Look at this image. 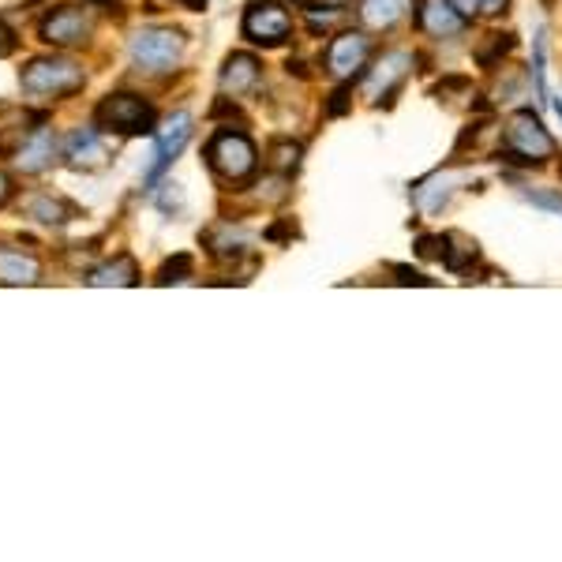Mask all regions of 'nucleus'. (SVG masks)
Returning <instances> with one entry per match:
<instances>
[{
    "label": "nucleus",
    "mask_w": 562,
    "mask_h": 562,
    "mask_svg": "<svg viewBox=\"0 0 562 562\" xmlns=\"http://www.w3.org/2000/svg\"><path fill=\"white\" fill-rule=\"evenodd\" d=\"M20 83L34 98H68L87 83L83 68L68 57H34L20 71Z\"/></svg>",
    "instance_id": "nucleus-1"
},
{
    "label": "nucleus",
    "mask_w": 562,
    "mask_h": 562,
    "mask_svg": "<svg viewBox=\"0 0 562 562\" xmlns=\"http://www.w3.org/2000/svg\"><path fill=\"white\" fill-rule=\"evenodd\" d=\"M206 166H211L214 177H222L225 184H240L256 173V147H251L248 135L240 132H217L203 150Z\"/></svg>",
    "instance_id": "nucleus-2"
},
{
    "label": "nucleus",
    "mask_w": 562,
    "mask_h": 562,
    "mask_svg": "<svg viewBox=\"0 0 562 562\" xmlns=\"http://www.w3.org/2000/svg\"><path fill=\"white\" fill-rule=\"evenodd\" d=\"M94 124L105 132H116V135H143V132H154V105L143 102L139 94H109L98 102L94 109Z\"/></svg>",
    "instance_id": "nucleus-3"
},
{
    "label": "nucleus",
    "mask_w": 562,
    "mask_h": 562,
    "mask_svg": "<svg viewBox=\"0 0 562 562\" xmlns=\"http://www.w3.org/2000/svg\"><path fill=\"white\" fill-rule=\"evenodd\" d=\"M506 154H510V161H521V166H540V161L555 158V139L540 124V116L521 109L506 124Z\"/></svg>",
    "instance_id": "nucleus-4"
},
{
    "label": "nucleus",
    "mask_w": 562,
    "mask_h": 562,
    "mask_svg": "<svg viewBox=\"0 0 562 562\" xmlns=\"http://www.w3.org/2000/svg\"><path fill=\"white\" fill-rule=\"evenodd\" d=\"M184 57V38L177 31H161V26H150V31H139L132 38V60L139 65V71H173Z\"/></svg>",
    "instance_id": "nucleus-5"
},
{
    "label": "nucleus",
    "mask_w": 562,
    "mask_h": 562,
    "mask_svg": "<svg viewBox=\"0 0 562 562\" xmlns=\"http://www.w3.org/2000/svg\"><path fill=\"white\" fill-rule=\"evenodd\" d=\"M240 34L248 42L274 49V45H281L289 34H293V20H289V12L278 4V0H256V4H248V12H244Z\"/></svg>",
    "instance_id": "nucleus-6"
},
{
    "label": "nucleus",
    "mask_w": 562,
    "mask_h": 562,
    "mask_svg": "<svg viewBox=\"0 0 562 562\" xmlns=\"http://www.w3.org/2000/svg\"><path fill=\"white\" fill-rule=\"evenodd\" d=\"M38 34H42L45 45L68 49V45H83L90 38V20H87L83 12H79V8L60 4V8H53V12L42 20Z\"/></svg>",
    "instance_id": "nucleus-7"
},
{
    "label": "nucleus",
    "mask_w": 562,
    "mask_h": 562,
    "mask_svg": "<svg viewBox=\"0 0 562 562\" xmlns=\"http://www.w3.org/2000/svg\"><path fill=\"white\" fill-rule=\"evenodd\" d=\"M368 53H371V42L364 34H357V31L338 34V38L330 42V49H326V71H330L334 79H352L368 65Z\"/></svg>",
    "instance_id": "nucleus-8"
},
{
    "label": "nucleus",
    "mask_w": 562,
    "mask_h": 562,
    "mask_svg": "<svg viewBox=\"0 0 562 562\" xmlns=\"http://www.w3.org/2000/svg\"><path fill=\"white\" fill-rule=\"evenodd\" d=\"M192 139V113H173L166 124L158 128V154H154V166H150V180L184 150V143Z\"/></svg>",
    "instance_id": "nucleus-9"
},
{
    "label": "nucleus",
    "mask_w": 562,
    "mask_h": 562,
    "mask_svg": "<svg viewBox=\"0 0 562 562\" xmlns=\"http://www.w3.org/2000/svg\"><path fill=\"white\" fill-rule=\"evenodd\" d=\"M416 23L428 34H435V38H454V34H461V26H465V15L450 0H420Z\"/></svg>",
    "instance_id": "nucleus-10"
},
{
    "label": "nucleus",
    "mask_w": 562,
    "mask_h": 562,
    "mask_svg": "<svg viewBox=\"0 0 562 562\" xmlns=\"http://www.w3.org/2000/svg\"><path fill=\"white\" fill-rule=\"evenodd\" d=\"M409 68H413L409 53H386V57L368 71V98H371V102L394 94V87L409 76Z\"/></svg>",
    "instance_id": "nucleus-11"
},
{
    "label": "nucleus",
    "mask_w": 562,
    "mask_h": 562,
    "mask_svg": "<svg viewBox=\"0 0 562 562\" xmlns=\"http://www.w3.org/2000/svg\"><path fill=\"white\" fill-rule=\"evenodd\" d=\"M65 158H68L71 169H83V173H90V169H102L109 161V147H105L102 135H98L94 128H83V132H76L68 139Z\"/></svg>",
    "instance_id": "nucleus-12"
},
{
    "label": "nucleus",
    "mask_w": 562,
    "mask_h": 562,
    "mask_svg": "<svg viewBox=\"0 0 562 562\" xmlns=\"http://www.w3.org/2000/svg\"><path fill=\"white\" fill-rule=\"evenodd\" d=\"M38 278H42L38 256H31V251H23V248H8V244H0V281H4V285H34Z\"/></svg>",
    "instance_id": "nucleus-13"
},
{
    "label": "nucleus",
    "mask_w": 562,
    "mask_h": 562,
    "mask_svg": "<svg viewBox=\"0 0 562 562\" xmlns=\"http://www.w3.org/2000/svg\"><path fill=\"white\" fill-rule=\"evenodd\" d=\"M53 154H57V139H53V132H34L31 139H23V147L15 150V169H23V173H42L45 166L53 161Z\"/></svg>",
    "instance_id": "nucleus-14"
},
{
    "label": "nucleus",
    "mask_w": 562,
    "mask_h": 562,
    "mask_svg": "<svg viewBox=\"0 0 562 562\" xmlns=\"http://www.w3.org/2000/svg\"><path fill=\"white\" fill-rule=\"evenodd\" d=\"M259 83V60L248 57V53H233L222 68V87L233 90V94H248Z\"/></svg>",
    "instance_id": "nucleus-15"
},
{
    "label": "nucleus",
    "mask_w": 562,
    "mask_h": 562,
    "mask_svg": "<svg viewBox=\"0 0 562 562\" xmlns=\"http://www.w3.org/2000/svg\"><path fill=\"white\" fill-rule=\"evenodd\" d=\"M90 285H135L139 281V267H135L132 256H116L113 262H102V267L90 270Z\"/></svg>",
    "instance_id": "nucleus-16"
},
{
    "label": "nucleus",
    "mask_w": 562,
    "mask_h": 562,
    "mask_svg": "<svg viewBox=\"0 0 562 562\" xmlns=\"http://www.w3.org/2000/svg\"><path fill=\"white\" fill-rule=\"evenodd\" d=\"M26 211L31 217H38L45 225H65L76 217V206L65 203V199H53V195H34L31 203H26Z\"/></svg>",
    "instance_id": "nucleus-17"
},
{
    "label": "nucleus",
    "mask_w": 562,
    "mask_h": 562,
    "mask_svg": "<svg viewBox=\"0 0 562 562\" xmlns=\"http://www.w3.org/2000/svg\"><path fill=\"white\" fill-rule=\"evenodd\" d=\"M402 12H405V0H364V8H360L364 23L375 26V31L394 26L397 20H402Z\"/></svg>",
    "instance_id": "nucleus-18"
},
{
    "label": "nucleus",
    "mask_w": 562,
    "mask_h": 562,
    "mask_svg": "<svg viewBox=\"0 0 562 562\" xmlns=\"http://www.w3.org/2000/svg\"><path fill=\"white\" fill-rule=\"evenodd\" d=\"M442 259H447L450 270H465V262L476 259V240L461 237V233H447L442 237Z\"/></svg>",
    "instance_id": "nucleus-19"
},
{
    "label": "nucleus",
    "mask_w": 562,
    "mask_h": 562,
    "mask_svg": "<svg viewBox=\"0 0 562 562\" xmlns=\"http://www.w3.org/2000/svg\"><path fill=\"white\" fill-rule=\"evenodd\" d=\"M270 169H278V173H293L296 166H301V147L296 143H289V139H281L270 147Z\"/></svg>",
    "instance_id": "nucleus-20"
},
{
    "label": "nucleus",
    "mask_w": 562,
    "mask_h": 562,
    "mask_svg": "<svg viewBox=\"0 0 562 562\" xmlns=\"http://www.w3.org/2000/svg\"><path fill=\"white\" fill-rule=\"evenodd\" d=\"M188 274H192V256H177V259H169L166 267L158 270V285H169V281H184Z\"/></svg>",
    "instance_id": "nucleus-21"
},
{
    "label": "nucleus",
    "mask_w": 562,
    "mask_h": 562,
    "mask_svg": "<svg viewBox=\"0 0 562 562\" xmlns=\"http://www.w3.org/2000/svg\"><path fill=\"white\" fill-rule=\"evenodd\" d=\"M514 49V34H492V49H480V65L492 68L498 57H506V53Z\"/></svg>",
    "instance_id": "nucleus-22"
},
{
    "label": "nucleus",
    "mask_w": 562,
    "mask_h": 562,
    "mask_svg": "<svg viewBox=\"0 0 562 562\" xmlns=\"http://www.w3.org/2000/svg\"><path fill=\"white\" fill-rule=\"evenodd\" d=\"M15 45H20V38H15V31L8 26L4 20H0V57H12Z\"/></svg>",
    "instance_id": "nucleus-23"
},
{
    "label": "nucleus",
    "mask_w": 562,
    "mask_h": 562,
    "mask_svg": "<svg viewBox=\"0 0 562 562\" xmlns=\"http://www.w3.org/2000/svg\"><path fill=\"white\" fill-rule=\"evenodd\" d=\"M529 199L537 206H548V211H559L562 214V195H548V192H529Z\"/></svg>",
    "instance_id": "nucleus-24"
},
{
    "label": "nucleus",
    "mask_w": 562,
    "mask_h": 562,
    "mask_svg": "<svg viewBox=\"0 0 562 562\" xmlns=\"http://www.w3.org/2000/svg\"><path fill=\"white\" fill-rule=\"evenodd\" d=\"M346 98H349V87H341L338 90V94H334V102H330V109H326V113H330V116H338V113H346Z\"/></svg>",
    "instance_id": "nucleus-25"
},
{
    "label": "nucleus",
    "mask_w": 562,
    "mask_h": 562,
    "mask_svg": "<svg viewBox=\"0 0 562 562\" xmlns=\"http://www.w3.org/2000/svg\"><path fill=\"white\" fill-rule=\"evenodd\" d=\"M450 4H454L461 15H473V12H480V8H484V0H450Z\"/></svg>",
    "instance_id": "nucleus-26"
},
{
    "label": "nucleus",
    "mask_w": 562,
    "mask_h": 562,
    "mask_svg": "<svg viewBox=\"0 0 562 562\" xmlns=\"http://www.w3.org/2000/svg\"><path fill=\"white\" fill-rule=\"evenodd\" d=\"M15 195V188H12V177L8 173H0V206H8V199Z\"/></svg>",
    "instance_id": "nucleus-27"
},
{
    "label": "nucleus",
    "mask_w": 562,
    "mask_h": 562,
    "mask_svg": "<svg viewBox=\"0 0 562 562\" xmlns=\"http://www.w3.org/2000/svg\"><path fill=\"white\" fill-rule=\"evenodd\" d=\"M397 274H402L397 281H405V285H409V281H413V285H428V278H420V274H416V270H409V267H397Z\"/></svg>",
    "instance_id": "nucleus-28"
},
{
    "label": "nucleus",
    "mask_w": 562,
    "mask_h": 562,
    "mask_svg": "<svg viewBox=\"0 0 562 562\" xmlns=\"http://www.w3.org/2000/svg\"><path fill=\"white\" fill-rule=\"evenodd\" d=\"M506 0H484V12H503Z\"/></svg>",
    "instance_id": "nucleus-29"
},
{
    "label": "nucleus",
    "mask_w": 562,
    "mask_h": 562,
    "mask_svg": "<svg viewBox=\"0 0 562 562\" xmlns=\"http://www.w3.org/2000/svg\"><path fill=\"white\" fill-rule=\"evenodd\" d=\"M177 4H184V8H203L206 0H177Z\"/></svg>",
    "instance_id": "nucleus-30"
},
{
    "label": "nucleus",
    "mask_w": 562,
    "mask_h": 562,
    "mask_svg": "<svg viewBox=\"0 0 562 562\" xmlns=\"http://www.w3.org/2000/svg\"><path fill=\"white\" fill-rule=\"evenodd\" d=\"M94 4H113V0H94Z\"/></svg>",
    "instance_id": "nucleus-31"
},
{
    "label": "nucleus",
    "mask_w": 562,
    "mask_h": 562,
    "mask_svg": "<svg viewBox=\"0 0 562 562\" xmlns=\"http://www.w3.org/2000/svg\"><path fill=\"white\" fill-rule=\"evenodd\" d=\"M543 4H548V8H551V4H555V0H543Z\"/></svg>",
    "instance_id": "nucleus-32"
},
{
    "label": "nucleus",
    "mask_w": 562,
    "mask_h": 562,
    "mask_svg": "<svg viewBox=\"0 0 562 562\" xmlns=\"http://www.w3.org/2000/svg\"><path fill=\"white\" fill-rule=\"evenodd\" d=\"M559 116H562V105H559Z\"/></svg>",
    "instance_id": "nucleus-33"
}]
</instances>
